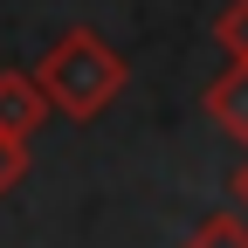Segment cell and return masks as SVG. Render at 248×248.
Wrapping results in <instances>:
<instances>
[{"mask_svg": "<svg viewBox=\"0 0 248 248\" xmlns=\"http://www.w3.org/2000/svg\"><path fill=\"white\" fill-rule=\"evenodd\" d=\"M234 200H241V214H248V159H241V172H234Z\"/></svg>", "mask_w": 248, "mask_h": 248, "instance_id": "52a82bcc", "label": "cell"}, {"mask_svg": "<svg viewBox=\"0 0 248 248\" xmlns=\"http://www.w3.org/2000/svg\"><path fill=\"white\" fill-rule=\"evenodd\" d=\"M35 83H42L48 110H62L69 124H90V117H104L124 97L131 62H124L97 28H62V35L42 48V62H35Z\"/></svg>", "mask_w": 248, "mask_h": 248, "instance_id": "6da1fadb", "label": "cell"}, {"mask_svg": "<svg viewBox=\"0 0 248 248\" xmlns=\"http://www.w3.org/2000/svg\"><path fill=\"white\" fill-rule=\"evenodd\" d=\"M28 166H35V159H28V145H21V138H0V200L28 179Z\"/></svg>", "mask_w": 248, "mask_h": 248, "instance_id": "8992f818", "label": "cell"}, {"mask_svg": "<svg viewBox=\"0 0 248 248\" xmlns=\"http://www.w3.org/2000/svg\"><path fill=\"white\" fill-rule=\"evenodd\" d=\"M200 110H207L214 131H228V138L248 145V62H228V69L200 90Z\"/></svg>", "mask_w": 248, "mask_h": 248, "instance_id": "3957f363", "label": "cell"}, {"mask_svg": "<svg viewBox=\"0 0 248 248\" xmlns=\"http://www.w3.org/2000/svg\"><path fill=\"white\" fill-rule=\"evenodd\" d=\"M48 124V97H42V83L35 69H0V138H35Z\"/></svg>", "mask_w": 248, "mask_h": 248, "instance_id": "7a4b0ae2", "label": "cell"}, {"mask_svg": "<svg viewBox=\"0 0 248 248\" xmlns=\"http://www.w3.org/2000/svg\"><path fill=\"white\" fill-rule=\"evenodd\" d=\"M214 42L228 48V62H248V0H228L214 14Z\"/></svg>", "mask_w": 248, "mask_h": 248, "instance_id": "5b68a950", "label": "cell"}, {"mask_svg": "<svg viewBox=\"0 0 248 248\" xmlns=\"http://www.w3.org/2000/svg\"><path fill=\"white\" fill-rule=\"evenodd\" d=\"M179 248H248V221H241V214H207Z\"/></svg>", "mask_w": 248, "mask_h": 248, "instance_id": "277c9868", "label": "cell"}]
</instances>
